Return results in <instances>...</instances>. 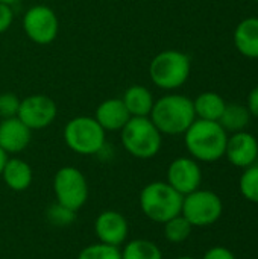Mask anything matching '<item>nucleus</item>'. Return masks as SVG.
Here are the masks:
<instances>
[{"mask_svg":"<svg viewBox=\"0 0 258 259\" xmlns=\"http://www.w3.org/2000/svg\"><path fill=\"white\" fill-rule=\"evenodd\" d=\"M5 185L15 193L26 191L33 181V171L32 167L21 158H8L5 168L0 175Z\"/></svg>","mask_w":258,"mask_h":259,"instance_id":"dca6fc26","label":"nucleus"},{"mask_svg":"<svg viewBox=\"0 0 258 259\" xmlns=\"http://www.w3.org/2000/svg\"><path fill=\"white\" fill-rule=\"evenodd\" d=\"M239 188L246 200L258 203V165L252 164L245 168L239 181Z\"/></svg>","mask_w":258,"mask_h":259,"instance_id":"5701e85b","label":"nucleus"},{"mask_svg":"<svg viewBox=\"0 0 258 259\" xmlns=\"http://www.w3.org/2000/svg\"><path fill=\"white\" fill-rule=\"evenodd\" d=\"M21 0H0V3H5V5H9V6H14L17 3H20Z\"/></svg>","mask_w":258,"mask_h":259,"instance_id":"7c9ffc66","label":"nucleus"},{"mask_svg":"<svg viewBox=\"0 0 258 259\" xmlns=\"http://www.w3.org/2000/svg\"><path fill=\"white\" fill-rule=\"evenodd\" d=\"M8 158H9V155L0 147V175H2V171H3V168H5V164H6Z\"/></svg>","mask_w":258,"mask_h":259,"instance_id":"c756f323","label":"nucleus"},{"mask_svg":"<svg viewBox=\"0 0 258 259\" xmlns=\"http://www.w3.org/2000/svg\"><path fill=\"white\" fill-rule=\"evenodd\" d=\"M21 26L26 36L38 46L53 42L59 33V18L47 5L30 6L23 15Z\"/></svg>","mask_w":258,"mask_h":259,"instance_id":"1a4fd4ad","label":"nucleus"},{"mask_svg":"<svg viewBox=\"0 0 258 259\" xmlns=\"http://www.w3.org/2000/svg\"><path fill=\"white\" fill-rule=\"evenodd\" d=\"M225 106L227 103L222 99V96L213 91L202 93L193 100L196 118L208 120V121H219V118L225 111Z\"/></svg>","mask_w":258,"mask_h":259,"instance_id":"6ab92c4d","label":"nucleus"},{"mask_svg":"<svg viewBox=\"0 0 258 259\" xmlns=\"http://www.w3.org/2000/svg\"><path fill=\"white\" fill-rule=\"evenodd\" d=\"M228 134L219 121L196 118L184 134L190 156L201 162H214L225 156Z\"/></svg>","mask_w":258,"mask_h":259,"instance_id":"f257e3e1","label":"nucleus"},{"mask_svg":"<svg viewBox=\"0 0 258 259\" xmlns=\"http://www.w3.org/2000/svg\"><path fill=\"white\" fill-rule=\"evenodd\" d=\"M224 212L222 199L210 190H201L184 196L181 215H184L193 228H207L214 225Z\"/></svg>","mask_w":258,"mask_h":259,"instance_id":"0eeeda50","label":"nucleus"},{"mask_svg":"<svg viewBox=\"0 0 258 259\" xmlns=\"http://www.w3.org/2000/svg\"><path fill=\"white\" fill-rule=\"evenodd\" d=\"M149 118L161 135H184L196 120L193 100L182 94H166L155 100Z\"/></svg>","mask_w":258,"mask_h":259,"instance_id":"f03ea898","label":"nucleus"},{"mask_svg":"<svg viewBox=\"0 0 258 259\" xmlns=\"http://www.w3.org/2000/svg\"><path fill=\"white\" fill-rule=\"evenodd\" d=\"M120 99L131 117H149L155 103L151 90L140 83L128 87Z\"/></svg>","mask_w":258,"mask_h":259,"instance_id":"f3484780","label":"nucleus"},{"mask_svg":"<svg viewBox=\"0 0 258 259\" xmlns=\"http://www.w3.org/2000/svg\"><path fill=\"white\" fill-rule=\"evenodd\" d=\"M255 2H258V0H255Z\"/></svg>","mask_w":258,"mask_h":259,"instance_id":"473e14b6","label":"nucleus"},{"mask_svg":"<svg viewBox=\"0 0 258 259\" xmlns=\"http://www.w3.org/2000/svg\"><path fill=\"white\" fill-rule=\"evenodd\" d=\"M192 229L193 226L189 223V220L179 214L164 223V237L169 243L179 244V243H184L190 237Z\"/></svg>","mask_w":258,"mask_h":259,"instance_id":"4be33fe9","label":"nucleus"},{"mask_svg":"<svg viewBox=\"0 0 258 259\" xmlns=\"http://www.w3.org/2000/svg\"><path fill=\"white\" fill-rule=\"evenodd\" d=\"M20 100L21 99H18V96L14 93H0V120L17 117Z\"/></svg>","mask_w":258,"mask_h":259,"instance_id":"a878e982","label":"nucleus"},{"mask_svg":"<svg viewBox=\"0 0 258 259\" xmlns=\"http://www.w3.org/2000/svg\"><path fill=\"white\" fill-rule=\"evenodd\" d=\"M175 259H196V258H193V256H187V255H184V256H178V258H175Z\"/></svg>","mask_w":258,"mask_h":259,"instance_id":"2f4dec72","label":"nucleus"},{"mask_svg":"<svg viewBox=\"0 0 258 259\" xmlns=\"http://www.w3.org/2000/svg\"><path fill=\"white\" fill-rule=\"evenodd\" d=\"M53 193L58 203L78 212L88 200L85 175L71 165L61 167L53 176Z\"/></svg>","mask_w":258,"mask_h":259,"instance_id":"6e6552de","label":"nucleus"},{"mask_svg":"<svg viewBox=\"0 0 258 259\" xmlns=\"http://www.w3.org/2000/svg\"><path fill=\"white\" fill-rule=\"evenodd\" d=\"M123 149L137 159H152L163 146V135L149 117H131L120 131Z\"/></svg>","mask_w":258,"mask_h":259,"instance_id":"39448f33","label":"nucleus"},{"mask_svg":"<svg viewBox=\"0 0 258 259\" xmlns=\"http://www.w3.org/2000/svg\"><path fill=\"white\" fill-rule=\"evenodd\" d=\"M46 217H47L49 223L53 225L55 228H67L76 222V211L56 202L47 208Z\"/></svg>","mask_w":258,"mask_h":259,"instance_id":"393cba45","label":"nucleus"},{"mask_svg":"<svg viewBox=\"0 0 258 259\" xmlns=\"http://www.w3.org/2000/svg\"><path fill=\"white\" fill-rule=\"evenodd\" d=\"M14 23V11L12 6L0 3V33H5Z\"/></svg>","mask_w":258,"mask_h":259,"instance_id":"bb28decb","label":"nucleus"},{"mask_svg":"<svg viewBox=\"0 0 258 259\" xmlns=\"http://www.w3.org/2000/svg\"><path fill=\"white\" fill-rule=\"evenodd\" d=\"M251 114L246 106L242 105H227L222 117L219 118V124L227 131V132H240L243 131L248 123H249Z\"/></svg>","mask_w":258,"mask_h":259,"instance_id":"412c9836","label":"nucleus"},{"mask_svg":"<svg viewBox=\"0 0 258 259\" xmlns=\"http://www.w3.org/2000/svg\"><path fill=\"white\" fill-rule=\"evenodd\" d=\"M234 44L246 58H258V18L249 17L239 23L234 30Z\"/></svg>","mask_w":258,"mask_h":259,"instance_id":"a211bd4d","label":"nucleus"},{"mask_svg":"<svg viewBox=\"0 0 258 259\" xmlns=\"http://www.w3.org/2000/svg\"><path fill=\"white\" fill-rule=\"evenodd\" d=\"M58 115L55 100L46 94H30L20 100L17 117L30 131H41L49 127Z\"/></svg>","mask_w":258,"mask_h":259,"instance_id":"9d476101","label":"nucleus"},{"mask_svg":"<svg viewBox=\"0 0 258 259\" xmlns=\"http://www.w3.org/2000/svg\"><path fill=\"white\" fill-rule=\"evenodd\" d=\"M32 140V131L18 120V117L0 120V147L8 155H18L27 149Z\"/></svg>","mask_w":258,"mask_h":259,"instance_id":"4468645a","label":"nucleus"},{"mask_svg":"<svg viewBox=\"0 0 258 259\" xmlns=\"http://www.w3.org/2000/svg\"><path fill=\"white\" fill-rule=\"evenodd\" d=\"M246 108H248L251 115L258 117V87L251 90V93L248 96V106Z\"/></svg>","mask_w":258,"mask_h":259,"instance_id":"c85d7f7f","label":"nucleus"},{"mask_svg":"<svg viewBox=\"0 0 258 259\" xmlns=\"http://www.w3.org/2000/svg\"><path fill=\"white\" fill-rule=\"evenodd\" d=\"M78 259H122V252L120 247L108 246L97 241L94 244L84 247L79 252Z\"/></svg>","mask_w":258,"mask_h":259,"instance_id":"b1692460","label":"nucleus"},{"mask_svg":"<svg viewBox=\"0 0 258 259\" xmlns=\"http://www.w3.org/2000/svg\"><path fill=\"white\" fill-rule=\"evenodd\" d=\"M192 62L189 55L167 49L157 53L149 64V77L155 87L166 91L181 88L190 77Z\"/></svg>","mask_w":258,"mask_h":259,"instance_id":"20e7f679","label":"nucleus"},{"mask_svg":"<svg viewBox=\"0 0 258 259\" xmlns=\"http://www.w3.org/2000/svg\"><path fill=\"white\" fill-rule=\"evenodd\" d=\"M202 259H236V256L230 249L224 246H214L204 253Z\"/></svg>","mask_w":258,"mask_h":259,"instance_id":"cd10ccee","label":"nucleus"},{"mask_svg":"<svg viewBox=\"0 0 258 259\" xmlns=\"http://www.w3.org/2000/svg\"><path fill=\"white\" fill-rule=\"evenodd\" d=\"M225 156L228 161L240 168L252 165L258 158L257 138L248 132H236L233 137H228Z\"/></svg>","mask_w":258,"mask_h":259,"instance_id":"ddd939ff","label":"nucleus"},{"mask_svg":"<svg viewBox=\"0 0 258 259\" xmlns=\"http://www.w3.org/2000/svg\"><path fill=\"white\" fill-rule=\"evenodd\" d=\"M65 146L82 156L99 155L106 143V132L90 115H78L70 118L62 132Z\"/></svg>","mask_w":258,"mask_h":259,"instance_id":"423d86ee","label":"nucleus"},{"mask_svg":"<svg viewBox=\"0 0 258 259\" xmlns=\"http://www.w3.org/2000/svg\"><path fill=\"white\" fill-rule=\"evenodd\" d=\"M94 234L99 243L122 247L129 237V223L126 217L119 211L106 209L96 217Z\"/></svg>","mask_w":258,"mask_h":259,"instance_id":"f8f14e48","label":"nucleus"},{"mask_svg":"<svg viewBox=\"0 0 258 259\" xmlns=\"http://www.w3.org/2000/svg\"><path fill=\"white\" fill-rule=\"evenodd\" d=\"M122 259H163L161 249L151 240L135 238L123 244Z\"/></svg>","mask_w":258,"mask_h":259,"instance_id":"aec40b11","label":"nucleus"},{"mask_svg":"<svg viewBox=\"0 0 258 259\" xmlns=\"http://www.w3.org/2000/svg\"><path fill=\"white\" fill-rule=\"evenodd\" d=\"M93 117L103 127L105 132H120L131 118L120 97H113L100 102Z\"/></svg>","mask_w":258,"mask_h":259,"instance_id":"2eb2a0df","label":"nucleus"},{"mask_svg":"<svg viewBox=\"0 0 258 259\" xmlns=\"http://www.w3.org/2000/svg\"><path fill=\"white\" fill-rule=\"evenodd\" d=\"M172 188H175L179 194L187 196L198 188H201L202 182V170L196 159L193 158H176L167 167V181Z\"/></svg>","mask_w":258,"mask_h":259,"instance_id":"9b49d317","label":"nucleus"},{"mask_svg":"<svg viewBox=\"0 0 258 259\" xmlns=\"http://www.w3.org/2000/svg\"><path fill=\"white\" fill-rule=\"evenodd\" d=\"M184 196L172 188L167 182L155 181L140 191V209L151 222L164 225L167 220L181 214Z\"/></svg>","mask_w":258,"mask_h":259,"instance_id":"7ed1b4c3","label":"nucleus"}]
</instances>
